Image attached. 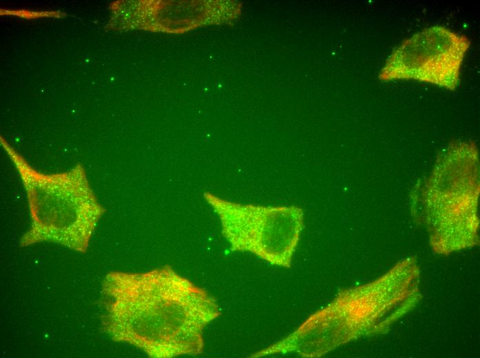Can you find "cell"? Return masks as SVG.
<instances>
[{"instance_id":"2","label":"cell","mask_w":480,"mask_h":358,"mask_svg":"<svg viewBox=\"0 0 480 358\" xmlns=\"http://www.w3.org/2000/svg\"><path fill=\"white\" fill-rule=\"evenodd\" d=\"M26 189L32 225L21 244L49 241L85 252L104 213L81 166L67 173L43 174L7 147Z\"/></svg>"},{"instance_id":"1","label":"cell","mask_w":480,"mask_h":358,"mask_svg":"<svg viewBox=\"0 0 480 358\" xmlns=\"http://www.w3.org/2000/svg\"><path fill=\"white\" fill-rule=\"evenodd\" d=\"M103 289L106 332L150 357L200 355L203 330L221 315L212 297L168 266L145 273L112 272Z\"/></svg>"},{"instance_id":"4","label":"cell","mask_w":480,"mask_h":358,"mask_svg":"<svg viewBox=\"0 0 480 358\" xmlns=\"http://www.w3.org/2000/svg\"><path fill=\"white\" fill-rule=\"evenodd\" d=\"M470 45L466 36L446 27L427 28L393 50L379 73V79L414 80L454 91Z\"/></svg>"},{"instance_id":"3","label":"cell","mask_w":480,"mask_h":358,"mask_svg":"<svg viewBox=\"0 0 480 358\" xmlns=\"http://www.w3.org/2000/svg\"><path fill=\"white\" fill-rule=\"evenodd\" d=\"M233 251H247L271 264L289 268L304 226L297 206L241 204L206 193Z\"/></svg>"}]
</instances>
